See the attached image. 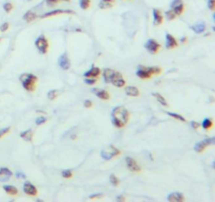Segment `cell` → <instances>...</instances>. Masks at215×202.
Listing matches in <instances>:
<instances>
[{
	"mask_svg": "<svg viewBox=\"0 0 215 202\" xmlns=\"http://www.w3.org/2000/svg\"><path fill=\"white\" fill-rule=\"evenodd\" d=\"M92 93H94L98 98H100V99H102V100L110 99V94L103 89H92Z\"/></svg>",
	"mask_w": 215,
	"mask_h": 202,
	"instance_id": "17",
	"label": "cell"
},
{
	"mask_svg": "<svg viewBox=\"0 0 215 202\" xmlns=\"http://www.w3.org/2000/svg\"><path fill=\"white\" fill-rule=\"evenodd\" d=\"M13 176V173L7 167H0V182H6Z\"/></svg>",
	"mask_w": 215,
	"mask_h": 202,
	"instance_id": "14",
	"label": "cell"
},
{
	"mask_svg": "<svg viewBox=\"0 0 215 202\" xmlns=\"http://www.w3.org/2000/svg\"><path fill=\"white\" fill-rule=\"evenodd\" d=\"M9 28H10L9 23H7V22H5V23H3V24L1 25V28H0V31H1V32H5V31H7V30H9Z\"/></svg>",
	"mask_w": 215,
	"mask_h": 202,
	"instance_id": "43",
	"label": "cell"
},
{
	"mask_svg": "<svg viewBox=\"0 0 215 202\" xmlns=\"http://www.w3.org/2000/svg\"><path fill=\"white\" fill-rule=\"evenodd\" d=\"M115 5V3H110V2H104V1H100L99 3V7L102 10H106V9H111V7Z\"/></svg>",
	"mask_w": 215,
	"mask_h": 202,
	"instance_id": "31",
	"label": "cell"
},
{
	"mask_svg": "<svg viewBox=\"0 0 215 202\" xmlns=\"http://www.w3.org/2000/svg\"><path fill=\"white\" fill-rule=\"evenodd\" d=\"M167 200L169 202H184L185 201V197L182 193L179 192H175V193H171L167 196Z\"/></svg>",
	"mask_w": 215,
	"mask_h": 202,
	"instance_id": "16",
	"label": "cell"
},
{
	"mask_svg": "<svg viewBox=\"0 0 215 202\" xmlns=\"http://www.w3.org/2000/svg\"><path fill=\"white\" fill-rule=\"evenodd\" d=\"M167 115L172 117V118L176 119V120L179 121H182V122H186L187 120H186V118H184L182 115H179V114H176V113H171V112H167Z\"/></svg>",
	"mask_w": 215,
	"mask_h": 202,
	"instance_id": "28",
	"label": "cell"
},
{
	"mask_svg": "<svg viewBox=\"0 0 215 202\" xmlns=\"http://www.w3.org/2000/svg\"><path fill=\"white\" fill-rule=\"evenodd\" d=\"M80 7L83 10H88L89 7L91 5V0H79Z\"/></svg>",
	"mask_w": 215,
	"mask_h": 202,
	"instance_id": "29",
	"label": "cell"
},
{
	"mask_svg": "<svg viewBox=\"0 0 215 202\" xmlns=\"http://www.w3.org/2000/svg\"><path fill=\"white\" fill-rule=\"evenodd\" d=\"M58 64L62 70L64 71H67L70 68V60L68 58V55L67 53H63L62 55L58 58Z\"/></svg>",
	"mask_w": 215,
	"mask_h": 202,
	"instance_id": "11",
	"label": "cell"
},
{
	"mask_svg": "<svg viewBox=\"0 0 215 202\" xmlns=\"http://www.w3.org/2000/svg\"><path fill=\"white\" fill-rule=\"evenodd\" d=\"M75 12L70 10H53L50 12L45 13L41 16L40 18L44 19V18H50V17H55V16H59V15H74Z\"/></svg>",
	"mask_w": 215,
	"mask_h": 202,
	"instance_id": "10",
	"label": "cell"
},
{
	"mask_svg": "<svg viewBox=\"0 0 215 202\" xmlns=\"http://www.w3.org/2000/svg\"><path fill=\"white\" fill-rule=\"evenodd\" d=\"M62 1H65V2H70V0H62Z\"/></svg>",
	"mask_w": 215,
	"mask_h": 202,
	"instance_id": "49",
	"label": "cell"
},
{
	"mask_svg": "<svg viewBox=\"0 0 215 202\" xmlns=\"http://www.w3.org/2000/svg\"><path fill=\"white\" fill-rule=\"evenodd\" d=\"M121 154H122V152L119 150V148H116V147H113V145H108L107 147L103 148V150L101 151V157H102L104 160H107V161L115 158V157L120 156Z\"/></svg>",
	"mask_w": 215,
	"mask_h": 202,
	"instance_id": "4",
	"label": "cell"
},
{
	"mask_svg": "<svg viewBox=\"0 0 215 202\" xmlns=\"http://www.w3.org/2000/svg\"><path fill=\"white\" fill-rule=\"evenodd\" d=\"M116 200L118 201H126V198L124 197V196H119V197L116 198Z\"/></svg>",
	"mask_w": 215,
	"mask_h": 202,
	"instance_id": "46",
	"label": "cell"
},
{
	"mask_svg": "<svg viewBox=\"0 0 215 202\" xmlns=\"http://www.w3.org/2000/svg\"><path fill=\"white\" fill-rule=\"evenodd\" d=\"M98 78H84V82L88 86H94V84L97 83Z\"/></svg>",
	"mask_w": 215,
	"mask_h": 202,
	"instance_id": "36",
	"label": "cell"
},
{
	"mask_svg": "<svg viewBox=\"0 0 215 202\" xmlns=\"http://www.w3.org/2000/svg\"><path fill=\"white\" fill-rule=\"evenodd\" d=\"M129 112L125 106H116L111 112V122L118 129L126 126V124L129 121Z\"/></svg>",
	"mask_w": 215,
	"mask_h": 202,
	"instance_id": "1",
	"label": "cell"
},
{
	"mask_svg": "<svg viewBox=\"0 0 215 202\" xmlns=\"http://www.w3.org/2000/svg\"><path fill=\"white\" fill-rule=\"evenodd\" d=\"M125 162H126L127 169H128L130 172H132V173H141L142 172V167H141V165L137 163V161L135 160V159L131 158V157H126Z\"/></svg>",
	"mask_w": 215,
	"mask_h": 202,
	"instance_id": "8",
	"label": "cell"
},
{
	"mask_svg": "<svg viewBox=\"0 0 215 202\" xmlns=\"http://www.w3.org/2000/svg\"><path fill=\"white\" fill-rule=\"evenodd\" d=\"M110 83H112V86H115L116 87H124L126 86V80L124 79L123 75L119 72H116L113 73L112 75V78H111V81Z\"/></svg>",
	"mask_w": 215,
	"mask_h": 202,
	"instance_id": "9",
	"label": "cell"
},
{
	"mask_svg": "<svg viewBox=\"0 0 215 202\" xmlns=\"http://www.w3.org/2000/svg\"><path fill=\"white\" fill-rule=\"evenodd\" d=\"M35 46H36L37 50H39V53H40V54L45 55V54H47V53H48L49 41H48V39H47L44 35L39 36L38 38L36 39Z\"/></svg>",
	"mask_w": 215,
	"mask_h": 202,
	"instance_id": "5",
	"label": "cell"
},
{
	"mask_svg": "<svg viewBox=\"0 0 215 202\" xmlns=\"http://www.w3.org/2000/svg\"><path fill=\"white\" fill-rule=\"evenodd\" d=\"M191 126H192V129H194V130H198L200 127V124L196 121H191Z\"/></svg>",
	"mask_w": 215,
	"mask_h": 202,
	"instance_id": "42",
	"label": "cell"
},
{
	"mask_svg": "<svg viewBox=\"0 0 215 202\" xmlns=\"http://www.w3.org/2000/svg\"><path fill=\"white\" fill-rule=\"evenodd\" d=\"M152 96L155 97L156 100L158 101V103H161L163 106H166V108H168V106H169L168 102H167V100H166V98H164V96H162L160 93H152Z\"/></svg>",
	"mask_w": 215,
	"mask_h": 202,
	"instance_id": "27",
	"label": "cell"
},
{
	"mask_svg": "<svg viewBox=\"0 0 215 202\" xmlns=\"http://www.w3.org/2000/svg\"><path fill=\"white\" fill-rule=\"evenodd\" d=\"M113 73H115V71L111 70V68H106V70L103 71V79H104L105 83H110Z\"/></svg>",
	"mask_w": 215,
	"mask_h": 202,
	"instance_id": "23",
	"label": "cell"
},
{
	"mask_svg": "<svg viewBox=\"0 0 215 202\" xmlns=\"http://www.w3.org/2000/svg\"><path fill=\"white\" fill-rule=\"evenodd\" d=\"M101 1H104V2H110V3H115L116 0H101Z\"/></svg>",
	"mask_w": 215,
	"mask_h": 202,
	"instance_id": "48",
	"label": "cell"
},
{
	"mask_svg": "<svg viewBox=\"0 0 215 202\" xmlns=\"http://www.w3.org/2000/svg\"><path fill=\"white\" fill-rule=\"evenodd\" d=\"M3 9L6 13H10V12H12L13 9H14V4H13L12 2H5L3 4Z\"/></svg>",
	"mask_w": 215,
	"mask_h": 202,
	"instance_id": "35",
	"label": "cell"
},
{
	"mask_svg": "<svg viewBox=\"0 0 215 202\" xmlns=\"http://www.w3.org/2000/svg\"><path fill=\"white\" fill-rule=\"evenodd\" d=\"M47 120H48V118H46V117H39V118L36 119V124L37 125H41V124L45 123Z\"/></svg>",
	"mask_w": 215,
	"mask_h": 202,
	"instance_id": "37",
	"label": "cell"
},
{
	"mask_svg": "<svg viewBox=\"0 0 215 202\" xmlns=\"http://www.w3.org/2000/svg\"><path fill=\"white\" fill-rule=\"evenodd\" d=\"M153 14V24L155 26H158L163 23L164 21V17H163V14H162V11L158 10V9H154L152 12Z\"/></svg>",
	"mask_w": 215,
	"mask_h": 202,
	"instance_id": "15",
	"label": "cell"
},
{
	"mask_svg": "<svg viewBox=\"0 0 215 202\" xmlns=\"http://www.w3.org/2000/svg\"><path fill=\"white\" fill-rule=\"evenodd\" d=\"M176 17H177V16L174 14V12H173L172 10H169V11H167V12H166V18H167V19H168L169 21L174 20Z\"/></svg>",
	"mask_w": 215,
	"mask_h": 202,
	"instance_id": "33",
	"label": "cell"
},
{
	"mask_svg": "<svg viewBox=\"0 0 215 202\" xmlns=\"http://www.w3.org/2000/svg\"><path fill=\"white\" fill-rule=\"evenodd\" d=\"M91 106H92V102L90 100H85V101H84V108H90Z\"/></svg>",
	"mask_w": 215,
	"mask_h": 202,
	"instance_id": "44",
	"label": "cell"
},
{
	"mask_svg": "<svg viewBox=\"0 0 215 202\" xmlns=\"http://www.w3.org/2000/svg\"><path fill=\"white\" fill-rule=\"evenodd\" d=\"M57 96H58V92L56 91V90H52V91H49L47 93V98H48L50 101H54L56 98H57Z\"/></svg>",
	"mask_w": 215,
	"mask_h": 202,
	"instance_id": "32",
	"label": "cell"
},
{
	"mask_svg": "<svg viewBox=\"0 0 215 202\" xmlns=\"http://www.w3.org/2000/svg\"><path fill=\"white\" fill-rule=\"evenodd\" d=\"M100 75H101V68H98V66H94V68H91L89 71H87L84 74V77L85 78H99Z\"/></svg>",
	"mask_w": 215,
	"mask_h": 202,
	"instance_id": "18",
	"label": "cell"
},
{
	"mask_svg": "<svg viewBox=\"0 0 215 202\" xmlns=\"http://www.w3.org/2000/svg\"><path fill=\"white\" fill-rule=\"evenodd\" d=\"M0 41H1V38H0Z\"/></svg>",
	"mask_w": 215,
	"mask_h": 202,
	"instance_id": "50",
	"label": "cell"
},
{
	"mask_svg": "<svg viewBox=\"0 0 215 202\" xmlns=\"http://www.w3.org/2000/svg\"><path fill=\"white\" fill-rule=\"evenodd\" d=\"M165 38H166V49L173 50V49H176V47L179 46V42H177L176 38H174L171 34L167 33Z\"/></svg>",
	"mask_w": 215,
	"mask_h": 202,
	"instance_id": "13",
	"label": "cell"
},
{
	"mask_svg": "<svg viewBox=\"0 0 215 202\" xmlns=\"http://www.w3.org/2000/svg\"><path fill=\"white\" fill-rule=\"evenodd\" d=\"M16 176H17L18 178H25V175L24 174H22V173H16Z\"/></svg>",
	"mask_w": 215,
	"mask_h": 202,
	"instance_id": "45",
	"label": "cell"
},
{
	"mask_svg": "<svg viewBox=\"0 0 215 202\" xmlns=\"http://www.w3.org/2000/svg\"><path fill=\"white\" fill-rule=\"evenodd\" d=\"M19 80L25 91H27L30 93L35 92V90L37 87V82H38V77L37 76H35L34 74L24 73L20 75Z\"/></svg>",
	"mask_w": 215,
	"mask_h": 202,
	"instance_id": "3",
	"label": "cell"
},
{
	"mask_svg": "<svg viewBox=\"0 0 215 202\" xmlns=\"http://www.w3.org/2000/svg\"><path fill=\"white\" fill-rule=\"evenodd\" d=\"M104 197V195L103 194H95V195H91L89 196V199H91V200H94V199H101Z\"/></svg>",
	"mask_w": 215,
	"mask_h": 202,
	"instance_id": "41",
	"label": "cell"
},
{
	"mask_svg": "<svg viewBox=\"0 0 215 202\" xmlns=\"http://www.w3.org/2000/svg\"><path fill=\"white\" fill-rule=\"evenodd\" d=\"M23 192L30 197H36L38 195V190L34 184H32L31 182H25L23 184Z\"/></svg>",
	"mask_w": 215,
	"mask_h": 202,
	"instance_id": "12",
	"label": "cell"
},
{
	"mask_svg": "<svg viewBox=\"0 0 215 202\" xmlns=\"http://www.w3.org/2000/svg\"><path fill=\"white\" fill-rule=\"evenodd\" d=\"M45 1H46L47 5H49V7H55L56 4L59 3L61 0H45Z\"/></svg>",
	"mask_w": 215,
	"mask_h": 202,
	"instance_id": "39",
	"label": "cell"
},
{
	"mask_svg": "<svg viewBox=\"0 0 215 202\" xmlns=\"http://www.w3.org/2000/svg\"><path fill=\"white\" fill-rule=\"evenodd\" d=\"M213 144H214V138L211 137V138H207V139L203 140V141L197 142L193 148H194V151L196 152V153H203V152L206 150L207 147H209V145H213Z\"/></svg>",
	"mask_w": 215,
	"mask_h": 202,
	"instance_id": "7",
	"label": "cell"
},
{
	"mask_svg": "<svg viewBox=\"0 0 215 202\" xmlns=\"http://www.w3.org/2000/svg\"><path fill=\"white\" fill-rule=\"evenodd\" d=\"M188 41V39H187V37H183L182 39H180V42H183V43H186V42Z\"/></svg>",
	"mask_w": 215,
	"mask_h": 202,
	"instance_id": "47",
	"label": "cell"
},
{
	"mask_svg": "<svg viewBox=\"0 0 215 202\" xmlns=\"http://www.w3.org/2000/svg\"><path fill=\"white\" fill-rule=\"evenodd\" d=\"M109 181L113 187H119V184H120V180H119V178L113 174H111L109 176Z\"/></svg>",
	"mask_w": 215,
	"mask_h": 202,
	"instance_id": "30",
	"label": "cell"
},
{
	"mask_svg": "<svg viewBox=\"0 0 215 202\" xmlns=\"http://www.w3.org/2000/svg\"><path fill=\"white\" fill-rule=\"evenodd\" d=\"M144 46H145V49L152 55L158 54L161 50V44L156 40H154V39H148V40L146 41Z\"/></svg>",
	"mask_w": 215,
	"mask_h": 202,
	"instance_id": "6",
	"label": "cell"
},
{
	"mask_svg": "<svg viewBox=\"0 0 215 202\" xmlns=\"http://www.w3.org/2000/svg\"><path fill=\"white\" fill-rule=\"evenodd\" d=\"M200 126L203 127L205 131H209V130H211L212 126H213V120H212L211 118H205L203 120V122H201Z\"/></svg>",
	"mask_w": 215,
	"mask_h": 202,
	"instance_id": "25",
	"label": "cell"
},
{
	"mask_svg": "<svg viewBox=\"0 0 215 202\" xmlns=\"http://www.w3.org/2000/svg\"><path fill=\"white\" fill-rule=\"evenodd\" d=\"M11 132V127H5V129L0 130V138H2L5 135H7Z\"/></svg>",
	"mask_w": 215,
	"mask_h": 202,
	"instance_id": "38",
	"label": "cell"
},
{
	"mask_svg": "<svg viewBox=\"0 0 215 202\" xmlns=\"http://www.w3.org/2000/svg\"><path fill=\"white\" fill-rule=\"evenodd\" d=\"M208 7L211 11H214V9H215V0H208Z\"/></svg>",
	"mask_w": 215,
	"mask_h": 202,
	"instance_id": "40",
	"label": "cell"
},
{
	"mask_svg": "<svg viewBox=\"0 0 215 202\" xmlns=\"http://www.w3.org/2000/svg\"><path fill=\"white\" fill-rule=\"evenodd\" d=\"M2 188L4 190V192L7 194V195H11V196H17L18 195V188L13 187V185H9V184H5L2 187Z\"/></svg>",
	"mask_w": 215,
	"mask_h": 202,
	"instance_id": "22",
	"label": "cell"
},
{
	"mask_svg": "<svg viewBox=\"0 0 215 202\" xmlns=\"http://www.w3.org/2000/svg\"><path fill=\"white\" fill-rule=\"evenodd\" d=\"M206 23L205 22H198L196 24H193L190 26V30H192L195 34H201L206 31Z\"/></svg>",
	"mask_w": 215,
	"mask_h": 202,
	"instance_id": "20",
	"label": "cell"
},
{
	"mask_svg": "<svg viewBox=\"0 0 215 202\" xmlns=\"http://www.w3.org/2000/svg\"><path fill=\"white\" fill-rule=\"evenodd\" d=\"M171 10L173 11L174 14L176 15V16L183 15V13L185 12V4H184V2H182V3H179V4L175 5V7H171Z\"/></svg>",
	"mask_w": 215,
	"mask_h": 202,
	"instance_id": "26",
	"label": "cell"
},
{
	"mask_svg": "<svg viewBox=\"0 0 215 202\" xmlns=\"http://www.w3.org/2000/svg\"><path fill=\"white\" fill-rule=\"evenodd\" d=\"M20 138L25 140L26 142H33L34 139V132L32 130H26L24 132L20 133Z\"/></svg>",
	"mask_w": 215,
	"mask_h": 202,
	"instance_id": "21",
	"label": "cell"
},
{
	"mask_svg": "<svg viewBox=\"0 0 215 202\" xmlns=\"http://www.w3.org/2000/svg\"><path fill=\"white\" fill-rule=\"evenodd\" d=\"M125 93L127 96L130 97H139L141 95V91L137 89V86H126L125 87Z\"/></svg>",
	"mask_w": 215,
	"mask_h": 202,
	"instance_id": "19",
	"label": "cell"
},
{
	"mask_svg": "<svg viewBox=\"0 0 215 202\" xmlns=\"http://www.w3.org/2000/svg\"><path fill=\"white\" fill-rule=\"evenodd\" d=\"M162 68L160 66H144L139 65L137 70V76L143 80H147V79L152 78L153 76H158L162 74Z\"/></svg>",
	"mask_w": 215,
	"mask_h": 202,
	"instance_id": "2",
	"label": "cell"
},
{
	"mask_svg": "<svg viewBox=\"0 0 215 202\" xmlns=\"http://www.w3.org/2000/svg\"><path fill=\"white\" fill-rule=\"evenodd\" d=\"M61 175H62V177L65 178V179H70V178H73V176H74L73 172H71L70 169H65V171L62 172V174Z\"/></svg>",
	"mask_w": 215,
	"mask_h": 202,
	"instance_id": "34",
	"label": "cell"
},
{
	"mask_svg": "<svg viewBox=\"0 0 215 202\" xmlns=\"http://www.w3.org/2000/svg\"><path fill=\"white\" fill-rule=\"evenodd\" d=\"M37 18H38V15H37L34 11H27L24 14V16H23V19H24L26 22H32V21L36 20Z\"/></svg>",
	"mask_w": 215,
	"mask_h": 202,
	"instance_id": "24",
	"label": "cell"
}]
</instances>
